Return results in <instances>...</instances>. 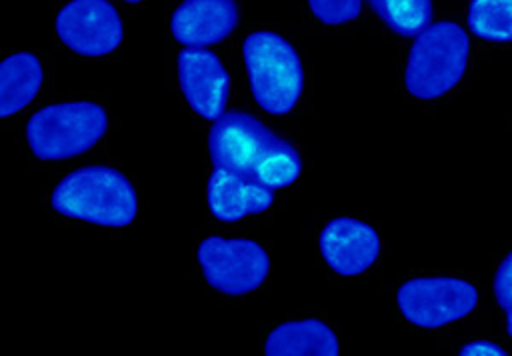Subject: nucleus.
<instances>
[{
	"label": "nucleus",
	"mask_w": 512,
	"mask_h": 356,
	"mask_svg": "<svg viewBox=\"0 0 512 356\" xmlns=\"http://www.w3.org/2000/svg\"><path fill=\"white\" fill-rule=\"evenodd\" d=\"M212 168H224L280 190L302 172L296 146L248 112L230 110L214 120L208 136Z\"/></svg>",
	"instance_id": "nucleus-1"
},
{
	"label": "nucleus",
	"mask_w": 512,
	"mask_h": 356,
	"mask_svg": "<svg viewBox=\"0 0 512 356\" xmlns=\"http://www.w3.org/2000/svg\"><path fill=\"white\" fill-rule=\"evenodd\" d=\"M50 206L66 218L120 228L134 222L138 196L120 170L88 164L72 170L54 186Z\"/></svg>",
	"instance_id": "nucleus-2"
},
{
	"label": "nucleus",
	"mask_w": 512,
	"mask_h": 356,
	"mask_svg": "<svg viewBox=\"0 0 512 356\" xmlns=\"http://www.w3.org/2000/svg\"><path fill=\"white\" fill-rule=\"evenodd\" d=\"M242 54L256 104L272 116L294 110L304 92V68L296 48L278 32L258 30L244 38Z\"/></svg>",
	"instance_id": "nucleus-3"
},
{
	"label": "nucleus",
	"mask_w": 512,
	"mask_h": 356,
	"mask_svg": "<svg viewBox=\"0 0 512 356\" xmlns=\"http://www.w3.org/2000/svg\"><path fill=\"white\" fill-rule=\"evenodd\" d=\"M470 40L456 22H434L424 28L406 60L404 88L418 100H434L450 92L466 74Z\"/></svg>",
	"instance_id": "nucleus-4"
},
{
	"label": "nucleus",
	"mask_w": 512,
	"mask_h": 356,
	"mask_svg": "<svg viewBox=\"0 0 512 356\" xmlns=\"http://www.w3.org/2000/svg\"><path fill=\"white\" fill-rule=\"evenodd\" d=\"M108 130L104 106L88 100L40 108L26 122L30 152L46 162L68 160L94 148Z\"/></svg>",
	"instance_id": "nucleus-5"
},
{
	"label": "nucleus",
	"mask_w": 512,
	"mask_h": 356,
	"mask_svg": "<svg viewBox=\"0 0 512 356\" xmlns=\"http://www.w3.org/2000/svg\"><path fill=\"white\" fill-rule=\"evenodd\" d=\"M196 258L208 286L226 296L250 294L270 274L268 252L248 238L208 236L198 244Z\"/></svg>",
	"instance_id": "nucleus-6"
},
{
	"label": "nucleus",
	"mask_w": 512,
	"mask_h": 356,
	"mask_svg": "<svg viewBox=\"0 0 512 356\" xmlns=\"http://www.w3.org/2000/svg\"><path fill=\"white\" fill-rule=\"evenodd\" d=\"M402 316L418 328H444L474 312L478 290L458 276H414L396 292Z\"/></svg>",
	"instance_id": "nucleus-7"
},
{
	"label": "nucleus",
	"mask_w": 512,
	"mask_h": 356,
	"mask_svg": "<svg viewBox=\"0 0 512 356\" xmlns=\"http://www.w3.org/2000/svg\"><path fill=\"white\" fill-rule=\"evenodd\" d=\"M56 36L72 52L98 58L120 46L124 26L108 0H70L56 16Z\"/></svg>",
	"instance_id": "nucleus-8"
},
{
	"label": "nucleus",
	"mask_w": 512,
	"mask_h": 356,
	"mask_svg": "<svg viewBox=\"0 0 512 356\" xmlns=\"http://www.w3.org/2000/svg\"><path fill=\"white\" fill-rule=\"evenodd\" d=\"M178 82L188 106L204 120L224 114L230 98V76L208 48L186 46L178 52Z\"/></svg>",
	"instance_id": "nucleus-9"
},
{
	"label": "nucleus",
	"mask_w": 512,
	"mask_h": 356,
	"mask_svg": "<svg viewBox=\"0 0 512 356\" xmlns=\"http://www.w3.org/2000/svg\"><path fill=\"white\" fill-rule=\"evenodd\" d=\"M320 256L340 276H360L374 266L380 254L376 228L352 216H336L324 224L318 236Z\"/></svg>",
	"instance_id": "nucleus-10"
},
{
	"label": "nucleus",
	"mask_w": 512,
	"mask_h": 356,
	"mask_svg": "<svg viewBox=\"0 0 512 356\" xmlns=\"http://www.w3.org/2000/svg\"><path fill=\"white\" fill-rule=\"evenodd\" d=\"M238 18L236 0H184L170 18V32L184 46L204 48L228 38Z\"/></svg>",
	"instance_id": "nucleus-11"
},
{
	"label": "nucleus",
	"mask_w": 512,
	"mask_h": 356,
	"mask_svg": "<svg viewBox=\"0 0 512 356\" xmlns=\"http://www.w3.org/2000/svg\"><path fill=\"white\" fill-rule=\"evenodd\" d=\"M274 202V190L244 174L214 168L206 186V204L220 222H236L246 216L268 210Z\"/></svg>",
	"instance_id": "nucleus-12"
},
{
	"label": "nucleus",
	"mask_w": 512,
	"mask_h": 356,
	"mask_svg": "<svg viewBox=\"0 0 512 356\" xmlns=\"http://www.w3.org/2000/svg\"><path fill=\"white\" fill-rule=\"evenodd\" d=\"M340 342L336 332L320 318L282 322L266 336V356H336Z\"/></svg>",
	"instance_id": "nucleus-13"
},
{
	"label": "nucleus",
	"mask_w": 512,
	"mask_h": 356,
	"mask_svg": "<svg viewBox=\"0 0 512 356\" xmlns=\"http://www.w3.org/2000/svg\"><path fill=\"white\" fill-rule=\"evenodd\" d=\"M42 62L32 52H14L0 66V116L8 118L26 108L40 92Z\"/></svg>",
	"instance_id": "nucleus-14"
},
{
	"label": "nucleus",
	"mask_w": 512,
	"mask_h": 356,
	"mask_svg": "<svg viewBox=\"0 0 512 356\" xmlns=\"http://www.w3.org/2000/svg\"><path fill=\"white\" fill-rule=\"evenodd\" d=\"M374 14L400 36H418L432 20V0H370Z\"/></svg>",
	"instance_id": "nucleus-15"
},
{
	"label": "nucleus",
	"mask_w": 512,
	"mask_h": 356,
	"mask_svg": "<svg viewBox=\"0 0 512 356\" xmlns=\"http://www.w3.org/2000/svg\"><path fill=\"white\" fill-rule=\"evenodd\" d=\"M468 26L488 42H512V0H470Z\"/></svg>",
	"instance_id": "nucleus-16"
},
{
	"label": "nucleus",
	"mask_w": 512,
	"mask_h": 356,
	"mask_svg": "<svg viewBox=\"0 0 512 356\" xmlns=\"http://www.w3.org/2000/svg\"><path fill=\"white\" fill-rule=\"evenodd\" d=\"M364 0H308L310 12L322 24H344L354 20L362 10Z\"/></svg>",
	"instance_id": "nucleus-17"
},
{
	"label": "nucleus",
	"mask_w": 512,
	"mask_h": 356,
	"mask_svg": "<svg viewBox=\"0 0 512 356\" xmlns=\"http://www.w3.org/2000/svg\"><path fill=\"white\" fill-rule=\"evenodd\" d=\"M494 298L504 310L512 308V250L502 258L494 274Z\"/></svg>",
	"instance_id": "nucleus-18"
},
{
	"label": "nucleus",
	"mask_w": 512,
	"mask_h": 356,
	"mask_svg": "<svg viewBox=\"0 0 512 356\" xmlns=\"http://www.w3.org/2000/svg\"><path fill=\"white\" fill-rule=\"evenodd\" d=\"M458 354H462V356H470V354H492V356H502V354H506V350H504V348H500V346H498V344H494V342H488V340H472V342H468V344L460 346Z\"/></svg>",
	"instance_id": "nucleus-19"
},
{
	"label": "nucleus",
	"mask_w": 512,
	"mask_h": 356,
	"mask_svg": "<svg viewBox=\"0 0 512 356\" xmlns=\"http://www.w3.org/2000/svg\"><path fill=\"white\" fill-rule=\"evenodd\" d=\"M506 330H508V334L512 338V308L506 310Z\"/></svg>",
	"instance_id": "nucleus-20"
},
{
	"label": "nucleus",
	"mask_w": 512,
	"mask_h": 356,
	"mask_svg": "<svg viewBox=\"0 0 512 356\" xmlns=\"http://www.w3.org/2000/svg\"><path fill=\"white\" fill-rule=\"evenodd\" d=\"M120 2H132L134 4V2H142V0H120Z\"/></svg>",
	"instance_id": "nucleus-21"
}]
</instances>
